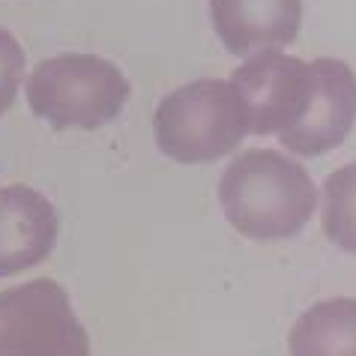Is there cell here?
Wrapping results in <instances>:
<instances>
[{"mask_svg":"<svg viewBox=\"0 0 356 356\" xmlns=\"http://www.w3.org/2000/svg\"><path fill=\"white\" fill-rule=\"evenodd\" d=\"M153 132L168 159L204 165L243 144L249 135V117L231 81L197 78L162 99L153 117Z\"/></svg>","mask_w":356,"mask_h":356,"instance_id":"2","label":"cell"},{"mask_svg":"<svg viewBox=\"0 0 356 356\" xmlns=\"http://www.w3.org/2000/svg\"><path fill=\"white\" fill-rule=\"evenodd\" d=\"M219 204L225 219L243 236L270 243L296 236L312 222L318 189L296 159L252 147L225 168Z\"/></svg>","mask_w":356,"mask_h":356,"instance_id":"1","label":"cell"},{"mask_svg":"<svg viewBox=\"0 0 356 356\" xmlns=\"http://www.w3.org/2000/svg\"><path fill=\"white\" fill-rule=\"evenodd\" d=\"M314 90L302 120L279 135L282 147L296 156H323L344 144L356 123V72L335 57L312 60Z\"/></svg>","mask_w":356,"mask_h":356,"instance_id":"6","label":"cell"},{"mask_svg":"<svg viewBox=\"0 0 356 356\" xmlns=\"http://www.w3.org/2000/svg\"><path fill=\"white\" fill-rule=\"evenodd\" d=\"M129 78L96 54H57L27 81V102L54 129H96L120 117L129 102Z\"/></svg>","mask_w":356,"mask_h":356,"instance_id":"3","label":"cell"},{"mask_svg":"<svg viewBox=\"0 0 356 356\" xmlns=\"http://www.w3.org/2000/svg\"><path fill=\"white\" fill-rule=\"evenodd\" d=\"M291 356H356V300L314 302L296 318L288 335Z\"/></svg>","mask_w":356,"mask_h":356,"instance_id":"9","label":"cell"},{"mask_svg":"<svg viewBox=\"0 0 356 356\" xmlns=\"http://www.w3.org/2000/svg\"><path fill=\"white\" fill-rule=\"evenodd\" d=\"M0 356H90V335L63 284L33 279L0 291Z\"/></svg>","mask_w":356,"mask_h":356,"instance_id":"4","label":"cell"},{"mask_svg":"<svg viewBox=\"0 0 356 356\" xmlns=\"http://www.w3.org/2000/svg\"><path fill=\"white\" fill-rule=\"evenodd\" d=\"M249 117V135H284L302 120L314 90L312 63L282 51H258L231 75Z\"/></svg>","mask_w":356,"mask_h":356,"instance_id":"5","label":"cell"},{"mask_svg":"<svg viewBox=\"0 0 356 356\" xmlns=\"http://www.w3.org/2000/svg\"><path fill=\"white\" fill-rule=\"evenodd\" d=\"M54 204L31 186L0 189V279L42 264L57 245Z\"/></svg>","mask_w":356,"mask_h":356,"instance_id":"7","label":"cell"},{"mask_svg":"<svg viewBox=\"0 0 356 356\" xmlns=\"http://www.w3.org/2000/svg\"><path fill=\"white\" fill-rule=\"evenodd\" d=\"M210 22L236 57L279 51L300 33L302 0H210Z\"/></svg>","mask_w":356,"mask_h":356,"instance_id":"8","label":"cell"},{"mask_svg":"<svg viewBox=\"0 0 356 356\" xmlns=\"http://www.w3.org/2000/svg\"><path fill=\"white\" fill-rule=\"evenodd\" d=\"M321 222L326 240L341 252L356 254V162L339 168L323 180Z\"/></svg>","mask_w":356,"mask_h":356,"instance_id":"10","label":"cell"},{"mask_svg":"<svg viewBox=\"0 0 356 356\" xmlns=\"http://www.w3.org/2000/svg\"><path fill=\"white\" fill-rule=\"evenodd\" d=\"M22 78H24V51L15 42V36L0 27V117L13 108Z\"/></svg>","mask_w":356,"mask_h":356,"instance_id":"11","label":"cell"}]
</instances>
